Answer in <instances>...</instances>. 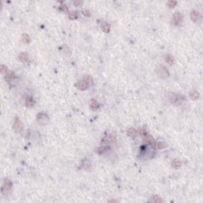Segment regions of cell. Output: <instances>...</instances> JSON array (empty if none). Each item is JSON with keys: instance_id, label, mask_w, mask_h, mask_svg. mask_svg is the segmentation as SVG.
Returning <instances> with one entry per match:
<instances>
[{"instance_id": "20", "label": "cell", "mask_w": 203, "mask_h": 203, "mask_svg": "<svg viewBox=\"0 0 203 203\" xmlns=\"http://www.w3.org/2000/svg\"><path fill=\"white\" fill-rule=\"evenodd\" d=\"M84 81L87 83L88 86H91V85L93 84V79H92L91 76H90V75H85Z\"/></svg>"}, {"instance_id": "23", "label": "cell", "mask_w": 203, "mask_h": 203, "mask_svg": "<svg viewBox=\"0 0 203 203\" xmlns=\"http://www.w3.org/2000/svg\"><path fill=\"white\" fill-rule=\"evenodd\" d=\"M176 4H177V2L173 1V0H170V1H168L167 3V5L169 8H174V7L176 6Z\"/></svg>"}, {"instance_id": "18", "label": "cell", "mask_w": 203, "mask_h": 203, "mask_svg": "<svg viewBox=\"0 0 203 203\" xmlns=\"http://www.w3.org/2000/svg\"><path fill=\"white\" fill-rule=\"evenodd\" d=\"M21 39L25 44H29V42H30V38H29V37L27 34H23L21 37Z\"/></svg>"}, {"instance_id": "2", "label": "cell", "mask_w": 203, "mask_h": 203, "mask_svg": "<svg viewBox=\"0 0 203 203\" xmlns=\"http://www.w3.org/2000/svg\"><path fill=\"white\" fill-rule=\"evenodd\" d=\"M13 128H14V131H15L16 132H20L23 129V125H22L21 121L19 119H16L15 121H14V123Z\"/></svg>"}, {"instance_id": "29", "label": "cell", "mask_w": 203, "mask_h": 203, "mask_svg": "<svg viewBox=\"0 0 203 203\" xmlns=\"http://www.w3.org/2000/svg\"><path fill=\"white\" fill-rule=\"evenodd\" d=\"M139 133L141 134V135H142V136H146V135H148L147 134V131H146V129L145 128H141L139 129Z\"/></svg>"}, {"instance_id": "24", "label": "cell", "mask_w": 203, "mask_h": 203, "mask_svg": "<svg viewBox=\"0 0 203 203\" xmlns=\"http://www.w3.org/2000/svg\"><path fill=\"white\" fill-rule=\"evenodd\" d=\"M152 202H164L163 201V199H162L160 197H159V196H153V198H152Z\"/></svg>"}, {"instance_id": "8", "label": "cell", "mask_w": 203, "mask_h": 203, "mask_svg": "<svg viewBox=\"0 0 203 203\" xmlns=\"http://www.w3.org/2000/svg\"><path fill=\"white\" fill-rule=\"evenodd\" d=\"M189 96L193 100H197V99H198L199 97H200V94H199V92L197 91L196 90H192L189 92Z\"/></svg>"}, {"instance_id": "30", "label": "cell", "mask_w": 203, "mask_h": 203, "mask_svg": "<svg viewBox=\"0 0 203 203\" xmlns=\"http://www.w3.org/2000/svg\"><path fill=\"white\" fill-rule=\"evenodd\" d=\"M83 2L82 1H76V2H74V4H75V6H80L81 5L83 4Z\"/></svg>"}, {"instance_id": "17", "label": "cell", "mask_w": 203, "mask_h": 203, "mask_svg": "<svg viewBox=\"0 0 203 203\" xmlns=\"http://www.w3.org/2000/svg\"><path fill=\"white\" fill-rule=\"evenodd\" d=\"M34 104H35V101L32 97H29L26 99V106L28 107H33V106H34Z\"/></svg>"}, {"instance_id": "7", "label": "cell", "mask_w": 203, "mask_h": 203, "mask_svg": "<svg viewBox=\"0 0 203 203\" xmlns=\"http://www.w3.org/2000/svg\"><path fill=\"white\" fill-rule=\"evenodd\" d=\"M190 18L194 22L197 23L199 21V19H200V15H199V13L198 11H196V10H193V11L190 13Z\"/></svg>"}, {"instance_id": "12", "label": "cell", "mask_w": 203, "mask_h": 203, "mask_svg": "<svg viewBox=\"0 0 203 203\" xmlns=\"http://www.w3.org/2000/svg\"><path fill=\"white\" fill-rule=\"evenodd\" d=\"M127 134H128V136H131V137H136V136L138 135V132L136 131L135 129L130 128V129H128Z\"/></svg>"}, {"instance_id": "27", "label": "cell", "mask_w": 203, "mask_h": 203, "mask_svg": "<svg viewBox=\"0 0 203 203\" xmlns=\"http://www.w3.org/2000/svg\"><path fill=\"white\" fill-rule=\"evenodd\" d=\"M60 11H62V12L65 13V12H68V6H66V5H61L60 6Z\"/></svg>"}, {"instance_id": "26", "label": "cell", "mask_w": 203, "mask_h": 203, "mask_svg": "<svg viewBox=\"0 0 203 203\" xmlns=\"http://www.w3.org/2000/svg\"><path fill=\"white\" fill-rule=\"evenodd\" d=\"M82 14H83L84 16H86V17H90L91 16V11L89 10H87V9H83L82 10Z\"/></svg>"}, {"instance_id": "15", "label": "cell", "mask_w": 203, "mask_h": 203, "mask_svg": "<svg viewBox=\"0 0 203 203\" xmlns=\"http://www.w3.org/2000/svg\"><path fill=\"white\" fill-rule=\"evenodd\" d=\"M14 78V73L11 72V71H10V70H8V72H7L6 74H5V79L6 81H11L13 80Z\"/></svg>"}, {"instance_id": "1", "label": "cell", "mask_w": 203, "mask_h": 203, "mask_svg": "<svg viewBox=\"0 0 203 203\" xmlns=\"http://www.w3.org/2000/svg\"><path fill=\"white\" fill-rule=\"evenodd\" d=\"M157 72V75L161 77V78H165V77H168L169 76V72L167 71V69L164 66H160L159 68L156 70Z\"/></svg>"}, {"instance_id": "10", "label": "cell", "mask_w": 203, "mask_h": 203, "mask_svg": "<svg viewBox=\"0 0 203 203\" xmlns=\"http://www.w3.org/2000/svg\"><path fill=\"white\" fill-rule=\"evenodd\" d=\"M170 98H171V101L172 102H174V103H175L177 102H180L183 98L180 95L176 94H173V93L170 95Z\"/></svg>"}, {"instance_id": "5", "label": "cell", "mask_w": 203, "mask_h": 203, "mask_svg": "<svg viewBox=\"0 0 203 203\" xmlns=\"http://www.w3.org/2000/svg\"><path fill=\"white\" fill-rule=\"evenodd\" d=\"M10 188H11V183H10V182H9L8 180H5L4 183H3L2 188V193L3 194L6 195L7 192L10 190Z\"/></svg>"}, {"instance_id": "21", "label": "cell", "mask_w": 203, "mask_h": 203, "mask_svg": "<svg viewBox=\"0 0 203 203\" xmlns=\"http://www.w3.org/2000/svg\"><path fill=\"white\" fill-rule=\"evenodd\" d=\"M102 29L104 33H109L110 32V25L106 22H104L102 24Z\"/></svg>"}, {"instance_id": "19", "label": "cell", "mask_w": 203, "mask_h": 203, "mask_svg": "<svg viewBox=\"0 0 203 203\" xmlns=\"http://www.w3.org/2000/svg\"><path fill=\"white\" fill-rule=\"evenodd\" d=\"M157 148L159 149H164V148H167V144L165 143L164 141H159L156 145Z\"/></svg>"}, {"instance_id": "9", "label": "cell", "mask_w": 203, "mask_h": 203, "mask_svg": "<svg viewBox=\"0 0 203 203\" xmlns=\"http://www.w3.org/2000/svg\"><path fill=\"white\" fill-rule=\"evenodd\" d=\"M115 140H116V137L112 134H107V135H106V136L104 137V141L108 144L113 143L115 141Z\"/></svg>"}, {"instance_id": "6", "label": "cell", "mask_w": 203, "mask_h": 203, "mask_svg": "<svg viewBox=\"0 0 203 203\" xmlns=\"http://www.w3.org/2000/svg\"><path fill=\"white\" fill-rule=\"evenodd\" d=\"M75 86H76L77 88H78V89H79L81 91H84V90H86L87 88L88 85H87V83L85 82L84 80H80V81H79V82L76 83Z\"/></svg>"}, {"instance_id": "22", "label": "cell", "mask_w": 203, "mask_h": 203, "mask_svg": "<svg viewBox=\"0 0 203 203\" xmlns=\"http://www.w3.org/2000/svg\"><path fill=\"white\" fill-rule=\"evenodd\" d=\"M145 141L146 144H152L153 142V137L151 135H146L145 138Z\"/></svg>"}, {"instance_id": "4", "label": "cell", "mask_w": 203, "mask_h": 203, "mask_svg": "<svg viewBox=\"0 0 203 203\" xmlns=\"http://www.w3.org/2000/svg\"><path fill=\"white\" fill-rule=\"evenodd\" d=\"M173 18H174V21L176 25H179L182 23L183 19V15L180 12H175L173 15Z\"/></svg>"}, {"instance_id": "16", "label": "cell", "mask_w": 203, "mask_h": 203, "mask_svg": "<svg viewBox=\"0 0 203 203\" xmlns=\"http://www.w3.org/2000/svg\"><path fill=\"white\" fill-rule=\"evenodd\" d=\"M90 106H91V108L92 110H97V109L99 108V103L97 101L92 99V100L91 101V102H90Z\"/></svg>"}, {"instance_id": "11", "label": "cell", "mask_w": 203, "mask_h": 203, "mask_svg": "<svg viewBox=\"0 0 203 203\" xmlns=\"http://www.w3.org/2000/svg\"><path fill=\"white\" fill-rule=\"evenodd\" d=\"M18 58L22 63H27L29 62V56L25 53H21L18 55Z\"/></svg>"}, {"instance_id": "28", "label": "cell", "mask_w": 203, "mask_h": 203, "mask_svg": "<svg viewBox=\"0 0 203 203\" xmlns=\"http://www.w3.org/2000/svg\"><path fill=\"white\" fill-rule=\"evenodd\" d=\"M1 72H2V74H4V75L7 72H8V68H7V67L6 65H4V64L1 65Z\"/></svg>"}, {"instance_id": "3", "label": "cell", "mask_w": 203, "mask_h": 203, "mask_svg": "<svg viewBox=\"0 0 203 203\" xmlns=\"http://www.w3.org/2000/svg\"><path fill=\"white\" fill-rule=\"evenodd\" d=\"M37 121L39 123L45 125V124H47L48 121H49V117L45 113H38L37 117Z\"/></svg>"}, {"instance_id": "25", "label": "cell", "mask_w": 203, "mask_h": 203, "mask_svg": "<svg viewBox=\"0 0 203 203\" xmlns=\"http://www.w3.org/2000/svg\"><path fill=\"white\" fill-rule=\"evenodd\" d=\"M69 18L70 19H72V20H75V19H76L77 18V14L75 13V12H74V11H72V12H71L69 14Z\"/></svg>"}, {"instance_id": "13", "label": "cell", "mask_w": 203, "mask_h": 203, "mask_svg": "<svg viewBox=\"0 0 203 203\" xmlns=\"http://www.w3.org/2000/svg\"><path fill=\"white\" fill-rule=\"evenodd\" d=\"M171 166H172V167H174L175 169H178V168L181 167V166H182V163H181L180 160L175 159V160H173L171 161Z\"/></svg>"}, {"instance_id": "14", "label": "cell", "mask_w": 203, "mask_h": 203, "mask_svg": "<svg viewBox=\"0 0 203 203\" xmlns=\"http://www.w3.org/2000/svg\"><path fill=\"white\" fill-rule=\"evenodd\" d=\"M165 61L167 64H170V65H171L174 64V57H173L171 55H170V54H167V55H166L165 56Z\"/></svg>"}]
</instances>
